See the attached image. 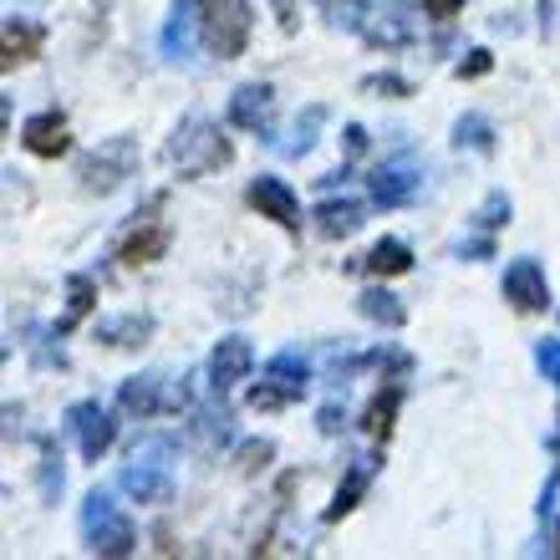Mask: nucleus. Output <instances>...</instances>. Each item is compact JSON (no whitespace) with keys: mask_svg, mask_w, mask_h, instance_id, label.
I'll return each instance as SVG.
<instances>
[{"mask_svg":"<svg viewBox=\"0 0 560 560\" xmlns=\"http://www.w3.org/2000/svg\"><path fill=\"white\" fill-rule=\"evenodd\" d=\"M423 11H428V15H439V21H448V15L464 11V0H423Z\"/></svg>","mask_w":560,"mask_h":560,"instance_id":"nucleus-35","label":"nucleus"},{"mask_svg":"<svg viewBox=\"0 0 560 560\" xmlns=\"http://www.w3.org/2000/svg\"><path fill=\"white\" fill-rule=\"evenodd\" d=\"M362 148H368V133H362V128H347V153H362Z\"/></svg>","mask_w":560,"mask_h":560,"instance_id":"nucleus-38","label":"nucleus"},{"mask_svg":"<svg viewBox=\"0 0 560 560\" xmlns=\"http://www.w3.org/2000/svg\"><path fill=\"white\" fill-rule=\"evenodd\" d=\"M510 214H515V205H510V194L504 189H494L485 199V205H479V214H474V224H479V230H485V235H494V230H504V224H510Z\"/></svg>","mask_w":560,"mask_h":560,"instance_id":"nucleus-28","label":"nucleus"},{"mask_svg":"<svg viewBox=\"0 0 560 560\" xmlns=\"http://www.w3.org/2000/svg\"><path fill=\"white\" fill-rule=\"evenodd\" d=\"M362 214H368V209L357 205V199H326V205L316 209V230H322L326 240L357 235V230H362Z\"/></svg>","mask_w":560,"mask_h":560,"instance_id":"nucleus-17","label":"nucleus"},{"mask_svg":"<svg viewBox=\"0 0 560 560\" xmlns=\"http://www.w3.org/2000/svg\"><path fill=\"white\" fill-rule=\"evenodd\" d=\"M189 402V393L178 387V393H168V383H163L159 372H143V377H128V383L118 387V408L128 418H153L163 413V408H184Z\"/></svg>","mask_w":560,"mask_h":560,"instance_id":"nucleus-8","label":"nucleus"},{"mask_svg":"<svg viewBox=\"0 0 560 560\" xmlns=\"http://www.w3.org/2000/svg\"><path fill=\"white\" fill-rule=\"evenodd\" d=\"M122 489L133 494L138 504H163L174 494V469H168V443H143L133 448L128 469H122Z\"/></svg>","mask_w":560,"mask_h":560,"instance_id":"nucleus-5","label":"nucleus"},{"mask_svg":"<svg viewBox=\"0 0 560 560\" xmlns=\"http://www.w3.org/2000/svg\"><path fill=\"white\" fill-rule=\"evenodd\" d=\"M133 168H138L133 138H107V143H97L88 159L77 163V178H82L88 194H113L122 178H133Z\"/></svg>","mask_w":560,"mask_h":560,"instance_id":"nucleus-4","label":"nucleus"},{"mask_svg":"<svg viewBox=\"0 0 560 560\" xmlns=\"http://www.w3.org/2000/svg\"><path fill=\"white\" fill-rule=\"evenodd\" d=\"M230 423H235V418L224 413V408H205V413L189 423V433H194L199 448H220V443H230V433H235Z\"/></svg>","mask_w":560,"mask_h":560,"instance_id":"nucleus-23","label":"nucleus"},{"mask_svg":"<svg viewBox=\"0 0 560 560\" xmlns=\"http://www.w3.org/2000/svg\"><path fill=\"white\" fill-rule=\"evenodd\" d=\"M398 402H402V393H398V387H387V393H377V398H372L368 418H362V428H368L372 439H387V433H393V418H398Z\"/></svg>","mask_w":560,"mask_h":560,"instance_id":"nucleus-27","label":"nucleus"},{"mask_svg":"<svg viewBox=\"0 0 560 560\" xmlns=\"http://www.w3.org/2000/svg\"><path fill=\"white\" fill-rule=\"evenodd\" d=\"M372 469H377V458H352V469H347V479H341L337 500L326 504V520L352 515V510H357V500H362V489L372 485Z\"/></svg>","mask_w":560,"mask_h":560,"instance_id":"nucleus-18","label":"nucleus"},{"mask_svg":"<svg viewBox=\"0 0 560 560\" xmlns=\"http://www.w3.org/2000/svg\"><path fill=\"white\" fill-rule=\"evenodd\" d=\"M322 15L331 21V26L357 31L362 21H368V0H322Z\"/></svg>","mask_w":560,"mask_h":560,"instance_id":"nucleus-29","label":"nucleus"},{"mask_svg":"<svg viewBox=\"0 0 560 560\" xmlns=\"http://www.w3.org/2000/svg\"><path fill=\"white\" fill-rule=\"evenodd\" d=\"M250 205L260 209L266 220H276L280 230H301V205H295V189L285 184V178L260 174L250 184Z\"/></svg>","mask_w":560,"mask_h":560,"instance_id":"nucleus-9","label":"nucleus"},{"mask_svg":"<svg viewBox=\"0 0 560 560\" xmlns=\"http://www.w3.org/2000/svg\"><path fill=\"white\" fill-rule=\"evenodd\" d=\"M255 368V352L245 337H224L220 347H214V357H209V387L214 393H230L235 383H245Z\"/></svg>","mask_w":560,"mask_h":560,"instance_id":"nucleus-12","label":"nucleus"},{"mask_svg":"<svg viewBox=\"0 0 560 560\" xmlns=\"http://www.w3.org/2000/svg\"><path fill=\"white\" fill-rule=\"evenodd\" d=\"M148 337H153V316L148 311H128V316L97 322V341H107V347H143Z\"/></svg>","mask_w":560,"mask_h":560,"instance_id":"nucleus-16","label":"nucleus"},{"mask_svg":"<svg viewBox=\"0 0 560 560\" xmlns=\"http://www.w3.org/2000/svg\"><path fill=\"white\" fill-rule=\"evenodd\" d=\"M163 250H168V224H143V230H133L128 245H122V266H148V260H159Z\"/></svg>","mask_w":560,"mask_h":560,"instance_id":"nucleus-19","label":"nucleus"},{"mask_svg":"<svg viewBox=\"0 0 560 560\" xmlns=\"http://www.w3.org/2000/svg\"><path fill=\"white\" fill-rule=\"evenodd\" d=\"M194 42H199V11H194V0H174V11L163 21V57L168 61H189L194 57Z\"/></svg>","mask_w":560,"mask_h":560,"instance_id":"nucleus-13","label":"nucleus"},{"mask_svg":"<svg viewBox=\"0 0 560 560\" xmlns=\"http://www.w3.org/2000/svg\"><path fill=\"white\" fill-rule=\"evenodd\" d=\"M535 362L546 372V383L560 387V341H540V347H535Z\"/></svg>","mask_w":560,"mask_h":560,"instance_id":"nucleus-32","label":"nucleus"},{"mask_svg":"<svg viewBox=\"0 0 560 560\" xmlns=\"http://www.w3.org/2000/svg\"><path fill=\"white\" fill-rule=\"evenodd\" d=\"M357 311H362L368 322H377V326H402V322H408L402 301L393 291H383V285H372V291L357 295Z\"/></svg>","mask_w":560,"mask_h":560,"instance_id":"nucleus-20","label":"nucleus"},{"mask_svg":"<svg viewBox=\"0 0 560 560\" xmlns=\"http://www.w3.org/2000/svg\"><path fill=\"white\" fill-rule=\"evenodd\" d=\"M322 433H341V408L337 402H326L322 408Z\"/></svg>","mask_w":560,"mask_h":560,"instance_id":"nucleus-37","label":"nucleus"},{"mask_svg":"<svg viewBox=\"0 0 560 560\" xmlns=\"http://www.w3.org/2000/svg\"><path fill=\"white\" fill-rule=\"evenodd\" d=\"M368 92H393V97H408L413 82H402V77H368Z\"/></svg>","mask_w":560,"mask_h":560,"instance_id":"nucleus-33","label":"nucleus"},{"mask_svg":"<svg viewBox=\"0 0 560 560\" xmlns=\"http://www.w3.org/2000/svg\"><path fill=\"white\" fill-rule=\"evenodd\" d=\"M61 494V448L51 439L42 443V500H57Z\"/></svg>","mask_w":560,"mask_h":560,"instance_id":"nucleus-30","label":"nucleus"},{"mask_svg":"<svg viewBox=\"0 0 560 560\" xmlns=\"http://www.w3.org/2000/svg\"><path fill=\"white\" fill-rule=\"evenodd\" d=\"M368 184H372V205L398 209L418 194V168L413 163H383V168H372Z\"/></svg>","mask_w":560,"mask_h":560,"instance_id":"nucleus-14","label":"nucleus"},{"mask_svg":"<svg viewBox=\"0 0 560 560\" xmlns=\"http://www.w3.org/2000/svg\"><path fill=\"white\" fill-rule=\"evenodd\" d=\"M504 301L515 311H546L550 306V280L535 260H515L504 270Z\"/></svg>","mask_w":560,"mask_h":560,"instance_id":"nucleus-11","label":"nucleus"},{"mask_svg":"<svg viewBox=\"0 0 560 560\" xmlns=\"http://www.w3.org/2000/svg\"><path fill=\"white\" fill-rule=\"evenodd\" d=\"M458 255H464V260H489L494 245H489V240H469V245H458Z\"/></svg>","mask_w":560,"mask_h":560,"instance_id":"nucleus-36","label":"nucleus"},{"mask_svg":"<svg viewBox=\"0 0 560 560\" xmlns=\"http://www.w3.org/2000/svg\"><path fill=\"white\" fill-rule=\"evenodd\" d=\"M362 266H368L372 276H402V270H413V250H408L402 240H377Z\"/></svg>","mask_w":560,"mask_h":560,"instance_id":"nucleus-22","label":"nucleus"},{"mask_svg":"<svg viewBox=\"0 0 560 560\" xmlns=\"http://www.w3.org/2000/svg\"><path fill=\"white\" fill-rule=\"evenodd\" d=\"M92 306H97V280H92V276H72V280H67V316L57 322L61 337H67V331H77V322H82Z\"/></svg>","mask_w":560,"mask_h":560,"instance_id":"nucleus-21","label":"nucleus"},{"mask_svg":"<svg viewBox=\"0 0 560 560\" xmlns=\"http://www.w3.org/2000/svg\"><path fill=\"white\" fill-rule=\"evenodd\" d=\"M82 540H88L92 556H133L138 550V535L128 525L113 494L107 489H92L88 504H82Z\"/></svg>","mask_w":560,"mask_h":560,"instance_id":"nucleus-2","label":"nucleus"},{"mask_svg":"<svg viewBox=\"0 0 560 560\" xmlns=\"http://www.w3.org/2000/svg\"><path fill=\"white\" fill-rule=\"evenodd\" d=\"M0 42H5V61H26L36 57V46H42V31L31 26V21H5V31H0Z\"/></svg>","mask_w":560,"mask_h":560,"instance_id":"nucleus-24","label":"nucleus"},{"mask_svg":"<svg viewBox=\"0 0 560 560\" xmlns=\"http://www.w3.org/2000/svg\"><path fill=\"white\" fill-rule=\"evenodd\" d=\"M270 458H276V443H270V439H245V443H240V448H235V464H240V469H245V474L266 469Z\"/></svg>","mask_w":560,"mask_h":560,"instance_id":"nucleus-31","label":"nucleus"},{"mask_svg":"<svg viewBox=\"0 0 560 560\" xmlns=\"http://www.w3.org/2000/svg\"><path fill=\"white\" fill-rule=\"evenodd\" d=\"M67 428H72V439H77V448H82L88 464H97V458L113 448V439H118V423L107 418V408L97 398L72 402V408H67Z\"/></svg>","mask_w":560,"mask_h":560,"instance_id":"nucleus-7","label":"nucleus"},{"mask_svg":"<svg viewBox=\"0 0 560 560\" xmlns=\"http://www.w3.org/2000/svg\"><path fill=\"white\" fill-rule=\"evenodd\" d=\"M489 72V51H469V61H458V77H485Z\"/></svg>","mask_w":560,"mask_h":560,"instance_id":"nucleus-34","label":"nucleus"},{"mask_svg":"<svg viewBox=\"0 0 560 560\" xmlns=\"http://www.w3.org/2000/svg\"><path fill=\"white\" fill-rule=\"evenodd\" d=\"M322 118H326V107H306V113L295 118L291 138H280V153H285V159H301V153H311V143H316V128H322Z\"/></svg>","mask_w":560,"mask_h":560,"instance_id":"nucleus-25","label":"nucleus"},{"mask_svg":"<svg viewBox=\"0 0 560 560\" xmlns=\"http://www.w3.org/2000/svg\"><path fill=\"white\" fill-rule=\"evenodd\" d=\"M306 387H311V362L295 352V347H285V352H276L266 362V383L250 393V408H255V413L285 408V402H295Z\"/></svg>","mask_w":560,"mask_h":560,"instance_id":"nucleus-3","label":"nucleus"},{"mask_svg":"<svg viewBox=\"0 0 560 560\" xmlns=\"http://www.w3.org/2000/svg\"><path fill=\"white\" fill-rule=\"evenodd\" d=\"M21 138H26V148L36 153V159H57V153H67V148H72L67 118H61L57 107H51V113H36V118L21 128Z\"/></svg>","mask_w":560,"mask_h":560,"instance_id":"nucleus-15","label":"nucleus"},{"mask_svg":"<svg viewBox=\"0 0 560 560\" xmlns=\"http://www.w3.org/2000/svg\"><path fill=\"white\" fill-rule=\"evenodd\" d=\"M230 159H235L230 138L209 118H199V113L178 122L174 138H168V163H174L184 178H205V174H214V168H224Z\"/></svg>","mask_w":560,"mask_h":560,"instance_id":"nucleus-1","label":"nucleus"},{"mask_svg":"<svg viewBox=\"0 0 560 560\" xmlns=\"http://www.w3.org/2000/svg\"><path fill=\"white\" fill-rule=\"evenodd\" d=\"M454 143L474 148V153H494V122L479 118V113H464V118L454 122Z\"/></svg>","mask_w":560,"mask_h":560,"instance_id":"nucleus-26","label":"nucleus"},{"mask_svg":"<svg viewBox=\"0 0 560 560\" xmlns=\"http://www.w3.org/2000/svg\"><path fill=\"white\" fill-rule=\"evenodd\" d=\"M270 118H276V92H270L266 82H245V88H235V97H230V122H235V128L266 138Z\"/></svg>","mask_w":560,"mask_h":560,"instance_id":"nucleus-10","label":"nucleus"},{"mask_svg":"<svg viewBox=\"0 0 560 560\" xmlns=\"http://www.w3.org/2000/svg\"><path fill=\"white\" fill-rule=\"evenodd\" d=\"M205 31L220 61L240 57L250 42V0H205Z\"/></svg>","mask_w":560,"mask_h":560,"instance_id":"nucleus-6","label":"nucleus"}]
</instances>
